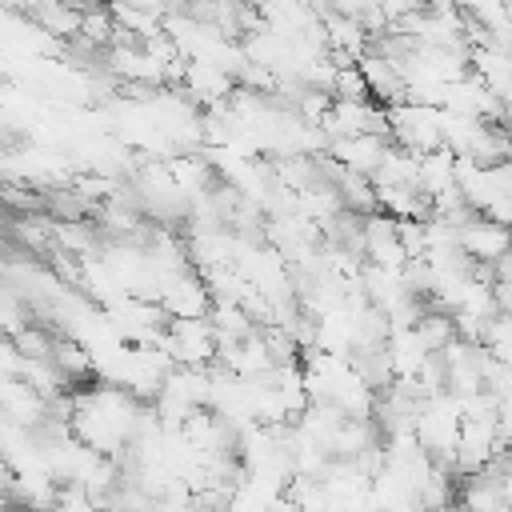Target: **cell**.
I'll list each match as a JSON object with an SVG mask.
<instances>
[{
    "instance_id": "6da1fadb",
    "label": "cell",
    "mask_w": 512,
    "mask_h": 512,
    "mask_svg": "<svg viewBox=\"0 0 512 512\" xmlns=\"http://www.w3.org/2000/svg\"><path fill=\"white\" fill-rule=\"evenodd\" d=\"M388 112V136L412 152H432L444 144V128H440V116L444 108L440 104H424V100H396V104H384Z\"/></svg>"
},
{
    "instance_id": "7a4b0ae2",
    "label": "cell",
    "mask_w": 512,
    "mask_h": 512,
    "mask_svg": "<svg viewBox=\"0 0 512 512\" xmlns=\"http://www.w3.org/2000/svg\"><path fill=\"white\" fill-rule=\"evenodd\" d=\"M160 348H168V356L176 364L208 368V360L220 352V336L208 316H172L168 328H160Z\"/></svg>"
},
{
    "instance_id": "3957f363",
    "label": "cell",
    "mask_w": 512,
    "mask_h": 512,
    "mask_svg": "<svg viewBox=\"0 0 512 512\" xmlns=\"http://www.w3.org/2000/svg\"><path fill=\"white\" fill-rule=\"evenodd\" d=\"M320 132L328 140H340V136H356V132H388V112L384 104L376 108L372 96L364 100H348V96H332L324 120H320Z\"/></svg>"
},
{
    "instance_id": "277c9868",
    "label": "cell",
    "mask_w": 512,
    "mask_h": 512,
    "mask_svg": "<svg viewBox=\"0 0 512 512\" xmlns=\"http://www.w3.org/2000/svg\"><path fill=\"white\" fill-rule=\"evenodd\" d=\"M460 248L472 264H496L500 256L512 252V228L508 224H496L480 212H472L464 224H460Z\"/></svg>"
},
{
    "instance_id": "5b68a950",
    "label": "cell",
    "mask_w": 512,
    "mask_h": 512,
    "mask_svg": "<svg viewBox=\"0 0 512 512\" xmlns=\"http://www.w3.org/2000/svg\"><path fill=\"white\" fill-rule=\"evenodd\" d=\"M360 252H364V260H372V264L404 268L408 252H404V244H400L396 216H388V212H380V208L368 212V216L360 220Z\"/></svg>"
},
{
    "instance_id": "8992f818",
    "label": "cell",
    "mask_w": 512,
    "mask_h": 512,
    "mask_svg": "<svg viewBox=\"0 0 512 512\" xmlns=\"http://www.w3.org/2000/svg\"><path fill=\"white\" fill-rule=\"evenodd\" d=\"M392 136L388 132H356V136H340L328 144V152L348 168V172H364V176H376L384 152H388Z\"/></svg>"
},
{
    "instance_id": "52a82bcc",
    "label": "cell",
    "mask_w": 512,
    "mask_h": 512,
    "mask_svg": "<svg viewBox=\"0 0 512 512\" xmlns=\"http://www.w3.org/2000/svg\"><path fill=\"white\" fill-rule=\"evenodd\" d=\"M160 308H164L168 316H208V312H212V288H208L200 276H192V272L184 268L180 276H172V280L164 284Z\"/></svg>"
},
{
    "instance_id": "ba28073f",
    "label": "cell",
    "mask_w": 512,
    "mask_h": 512,
    "mask_svg": "<svg viewBox=\"0 0 512 512\" xmlns=\"http://www.w3.org/2000/svg\"><path fill=\"white\" fill-rule=\"evenodd\" d=\"M356 64H360V72H364V80H368V96H372V100H380V104L404 100L408 80H404V72H400V64H396L392 56H384V52H364Z\"/></svg>"
},
{
    "instance_id": "9c48e42d",
    "label": "cell",
    "mask_w": 512,
    "mask_h": 512,
    "mask_svg": "<svg viewBox=\"0 0 512 512\" xmlns=\"http://www.w3.org/2000/svg\"><path fill=\"white\" fill-rule=\"evenodd\" d=\"M456 188V152L452 148H432L420 152V192L424 196H440Z\"/></svg>"
},
{
    "instance_id": "30bf717a",
    "label": "cell",
    "mask_w": 512,
    "mask_h": 512,
    "mask_svg": "<svg viewBox=\"0 0 512 512\" xmlns=\"http://www.w3.org/2000/svg\"><path fill=\"white\" fill-rule=\"evenodd\" d=\"M416 332H420V340L432 348V352H440L448 340H456L460 332H456V320H452V312H420V320H416Z\"/></svg>"
},
{
    "instance_id": "8fae6325",
    "label": "cell",
    "mask_w": 512,
    "mask_h": 512,
    "mask_svg": "<svg viewBox=\"0 0 512 512\" xmlns=\"http://www.w3.org/2000/svg\"><path fill=\"white\" fill-rule=\"evenodd\" d=\"M332 96H348V100H364L368 96V80L360 72V64H336V76H332Z\"/></svg>"
},
{
    "instance_id": "7c38bea8",
    "label": "cell",
    "mask_w": 512,
    "mask_h": 512,
    "mask_svg": "<svg viewBox=\"0 0 512 512\" xmlns=\"http://www.w3.org/2000/svg\"><path fill=\"white\" fill-rule=\"evenodd\" d=\"M52 364L64 372V376H80L92 368V356L80 348V344H52Z\"/></svg>"
},
{
    "instance_id": "4fadbf2b",
    "label": "cell",
    "mask_w": 512,
    "mask_h": 512,
    "mask_svg": "<svg viewBox=\"0 0 512 512\" xmlns=\"http://www.w3.org/2000/svg\"><path fill=\"white\" fill-rule=\"evenodd\" d=\"M16 348H20V356H36V360L52 356V340L44 332H36V328H20L16 332Z\"/></svg>"
},
{
    "instance_id": "5bb4252c",
    "label": "cell",
    "mask_w": 512,
    "mask_h": 512,
    "mask_svg": "<svg viewBox=\"0 0 512 512\" xmlns=\"http://www.w3.org/2000/svg\"><path fill=\"white\" fill-rule=\"evenodd\" d=\"M492 288H496V300H500V308H504V312H512V276H500V280H492Z\"/></svg>"
},
{
    "instance_id": "9a60e30c",
    "label": "cell",
    "mask_w": 512,
    "mask_h": 512,
    "mask_svg": "<svg viewBox=\"0 0 512 512\" xmlns=\"http://www.w3.org/2000/svg\"><path fill=\"white\" fill-rule=\"evenodd\" d=\"M500 168H504V176L512 180V156H508V160H500Z\"/></svg>"
}]
</instances>
